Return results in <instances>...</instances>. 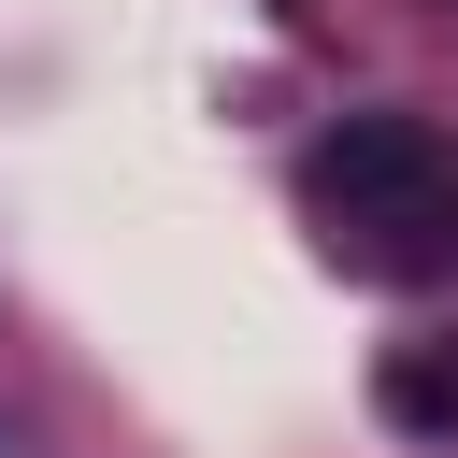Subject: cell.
<instances>
[{
    "label": "cell",
    "instance_id": "obj_3",
    "mask_svg": "<svg viewBox=\"0 0 458 458\" xmlns=\"http://www.w3.org/2000/svg\"><path fill=\"white\" fill-rule=\"evenodd\" d=\"M0 458H14V429H0Z\"/></svg>",
    "mask_w": 458,
    "mask_h": 458
},
{
    "label": "cell",
    "instance_id": "obj_1",
    "mask_svg": "<svg viewBox=\"0 0 458 458\" xmlns=\"http://www.w3.org/2000/svg\"><path fill=\"white\" fill-rule=\"evenodd\" d=\"M301 215H315V243H329L344 272H372V286L458 272V157H444V129L401 114V100L315 129V157H301Z\"/></svg>",
    "mask_w": 458,
    "mask_h": 458
},
{
    "label": "cell",
    "instance_id": "obj_2",
    "mask_svg": "<svg viewBox=\"0 0 458 458\" xmlns=\"http://www.w3.org/2000/svg\"><path fill=\"white\" fill-rule=\"evenodd\" d=\"M372 415L415 444H458V344H386L372 358Z\"/></svg>",
    "mask_w": 458,
    "mask_h": 458
}]
</instances>
